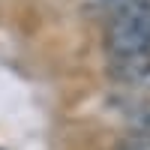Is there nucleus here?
Listing matches in <instances>:
<instances>
[{"instance_id":"f257e3e1","label":"nucleus","mask_w":150,"mask_h":150,"mask_svg":"<svg viewBox=\"0 0 150 150\" xmlns=\"http://www.w3.org/2000/svg\"><path fill=\"white\" fill-rule=\"evenodd\" d=\"M111 12L114 18L105 30L108 57L150 54V0H123Z\"/></svg>"},{"instance_id":"f03ea898","label":"nucleus","mask_w":150,"mask_h":150,"mask_svg":"<svg viewBox=\"0 0 150 150\" xmlns=\"http://www.w3.org/2000/svg\"><path fill=\"white\" fill-rule=\"evenodd\" d=\"M108 75L129 90L150 93V54H117L108 57Z\"/></svg>"},{"instance_id":"7ed1b4c3","label":"nucleus","mask_w":150,"mask_h":150,"mask_svg":"<svg viewBox=\"0 0 150 150\" xmlns=\"http://www.w3.org/2000/svg\"><path fill=\"white\" fill-rule=\"evenodd\" d=\"M117 111L126 120V126L132 132H144L150 135V96L138 93V96H120L117 99Z\"/></svg>"},{"instance_id":"20e7f679","label":"nucleus","mask_w":150,"mask_h":150,"mask_svg":"<svg viewBox=\"0 0 150 150\" xmlns=\"http://www.w3.org/2000/svg\"><path fill=\"white\" fill-rule=\"evenodd\" d=\"M117 150H150V135H144V132H129L126 138L117 144Z\"/></svg>"}]
</instances>
